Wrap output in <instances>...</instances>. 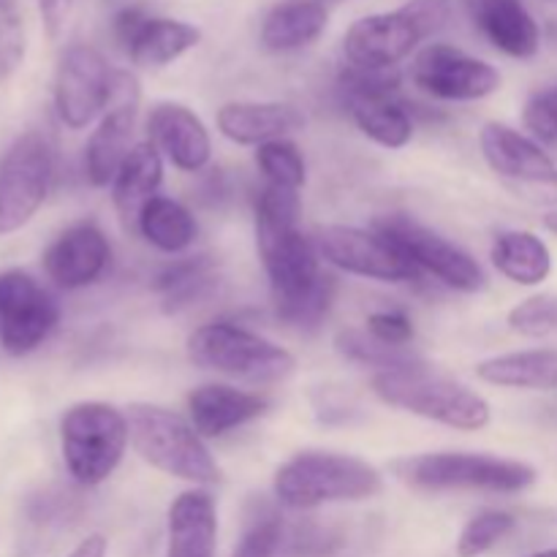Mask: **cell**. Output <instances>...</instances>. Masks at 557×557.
<instances>
[{
  "instance_id": "obj_1",
  "label": "cell",
  "mask_w": 557,
  "mask_h": 557,
  "mask_svg": "<svg viewBox=\"0 0 557 557\" xmlns=\"http://www.w3.org/2000/svg\"><path fill=\"white\" fill-rule=\"evenodd\" d=\"M299 218H302L299 190L264 185L256 196V248L270 277L272 299L297 297L324 275L315 243L305 237Z\"/></svg>"
},
{
  "instance_id": "obj_2",
  "label": "cell",
  "mask_w": 557,
  "mask_h": 557,
  "mask_svg": "<svg viewBox=\"0 0 557 557\" xmlns=\"http://www.w3.org/2000/svg\"><path fill=\"white\" fill-rule=\"evenodd\" d=\"M381 490L384 476L379 468L343 451H297L277 468L272 479L275 500L294 511L330 504H359L381 495Z\"/></svg>"
},
{
  "instance_id": "obj_3",
  "label": "cell",
  "mask_w": 557,
  "mask_h": 557,
  "mask_svg": "<svg viewBox=\"0 0 557 557\" xmlns=\"http://www.w3.org/2000/svg\"><path fill=\"white\" fill-rule=\"evenodd\" d=\"M451 0H408L400 9L368 14L343 36V58L351 69L395 71L419 44L438 36L451 22Z\"/></svg>"
},
{
  "instance_id": "obj_4",
  "label": "cell",
  "mask_w": 557,
  "mask_h": 557,
  "mask_svg": "<svg viewBox=\"0 0 557 557\" xmlns=\"http://www.w3.org/2000/svg\"><path fill=\"white\" fill-rule=\"evenodd\" d=\"M397 482L419 493H493L515 495L533 487L536 468L482 451H428L392 462Z\"/></svg>"
},
{
  "instance_id": "obj_5",
  "label": "cell",
  "mask_w": 557,
  "mask_h": 557,
  "mask_svg": "<svg viewBox=\"0 0 557 557\" xmlns=\"http://www.w3.org/2000/svg\"><path fill=\"white\" fill-rule=\"evenodd\" d=\"M131 430V446L136 455L166 476L190 482L194 487H210L221 482V466L205 438L194 430L190 419L152 403H134L125 411Z\"/></svg>"
},
{
  "instance_id": "obj_6",
  "label": "cell",
  "mask_w": 557,
  "mask_h": 557,
  "mask_svg": "<svg viewBox=\"0 0 557 557\" xmlns=\"http://www.w3.org/2000/svg\"><path fill=\"white\" fill-rule=\"evenodd\" d=\"M373 392L384 406L466 433L484 430L493 419V408L479 392L468 389L460 381L433 373L428 364L400 373H375Z\"/></svg>"
},
{
  "instance_id": "obj_7",
  "label": "cell",
  "mask_w": 557,
  "mask_h": 557,
  "mask_svg": "<svg viewBox=\"0 0 557 557\" xmlns=\"http://www.w3.org/2000/svg\"><path fill=\"white\" fill-rule=\"evenodd\" d=\"M128 444V417L112 403H76L60 417V451L65 471L82 487H98L107 482L123 462Z\"/></svg>"
},
{
  "instance_id": "obj_8",
  "label": "cell",
  "mask_w": 557,
  "mask_h": 557,
  "mask_svg": "<svg viewBox=\"0 0 557 557\" xmlns=\"http://www.w3.org/2000/svg\"><path fill=\"white\" fill-rule=\"evenodd\" d=\"M188 359L201 370H215L253 384H275L297 368L292 351L228 321H212L190 332Z\"/></svg>"
},
{
  "instance_id": "obj_9",
  "label": "cell",
  "mask_w": 557,
  "mask_h": 557,
  "mask_svg": "<svg viewBox=\"0 0 557 557\" xmlns=\"http://www.w3.org/2000/svg\"><path fill=\"white\" fill-rule=\"evenodd\" d=\"M373 228L392 239L419 272H428L444 286L462 294H476L487 286L482 264L468 250L419 223L417 218L406 215V212H389V215L375 218Z\"/></svg>"
},
{
  "instance_id": "obj_10",
  "label": "cell",
  "mask_w": 557,
  "mask_h": 557,
  "mask_svg": "<svg viewBox=\"0 0 557 557\" xmlns=\"http://www.w3.org/2000/svg\"><path fill=\"white\" fill-rule=\"evenodd\" d=\"M54 156L38 131H27L0 161V237L25 228L52 188Z\"/></svg>"
},
{
  "instance_id": "obj_11",
  "label": "cell",
  "mask_w": 557,
  "mask_h": 557,
  "mask_svg": "<svg viewBox=\"0 0 557 557\" xmlns=\"http://www.w3.org/2000/svg\"><path fill=\"white\" fill-rule=\"evenodd\" d=\"M479 147L487 166L517 196L549 205L557 201V166L547 150L522 131L504 123H487L479 134Z\"/></svg>"
},
{
  "instance_id": "obj_12",
  "label": "cell",
  "mask_w": 557,
  "mask_h": 557,
  "mask_svg": "<svg viewBox=\"0 0 557 557\" xmlns=\"http://www.w3.org/2000/svg\"><path fill=\"white\" fill-rule=\"evenodd\" d=\"M114 69L90 44H71L54 69V112L71 131H82L101 120L112 98Z\"/></svg>"
},
{
  "instance_id": "obj_13",
  "label": "cell",
  "mask_w": 557,
  "mask_h": 557,
  "mask_svg": "<svg viewBox=\"0 0 557 557\" xmlns=\"http://www.w3.org/2000/svg\"><path fill=\"white\" fill-rule=\"evenodd\" d=\"M313 243L321 259L348 275L379 283H411L422 277L413 261L375 228L324 226Z\"/></svg>"
},
{
  "instance_id": "obj_14",
  "label": "cell",
  "mask_w": 557,
  "mask_h": 557,
  "mask_svg": "<svg viewBox=\"0 0 557 557\" xmlns=\"http://www.w3.org/2000/svg\"><path fill=\"white\" fill-rule=\"evenodd\" d=\"M58 324V299L30 272L0 270V346L5 354H33Z\"/></svg>"
},
{
  "instance_id": "obj_15",
  "label": "cell",
  "mask_w": 557,
  "mask_h": 557,
  "mask_svg": "<svg viewBox=\"0 0 557 557\" xmlns=\"http://www.w3.org/2000/svg\"><path fill=\"white\" fill-rule=\"evenodd\" d=\"M139 103L141 87L136 74L125 69H114L112 98L107 103V112L101 114L85 145V174L96 188L112 185L123 161L134 150Z\"/></svg>"
},
{
  "instance_id": "obj_16",
  "label": "cell",
  "mask_w": 557,
  "mask_h": 557,
  "mask_svg": "<svg viewBox=\"0 0 557 557\" xmlns=\"http://www.w3.org/2000/svg\"><path fill=\"white\" fill-rule=\"evenodd\" d=\"M411 82L438 101H482L500 90V71L460 47L430 44L413 58Z\"/></svg>"
},
{
  "instance_id": "obj_17",
  "label": "cell",
  "mask_w": 557,
  "mask_h": 557,
  "mask_svg": "<svg viewBox=\"0 0 557 557\" xmlns=\"http://www.w3.org/2000/svg\"><path fill=\"white\" fill-rule=\"evenodd\" d=\"M112 264V245L107 234L90 221L69 226L44 250V272L63 292L96 286Z\"/></svg>"
},
{
  "instance_id": "obj_18",
  "label": "cell",
  "mask_w": 557,
  "mask_h": 557,
  "mask_svg": "<svg viewBox=\"0 0 557 557\" xmlns=\"http://www.w3.org/2000/svg\"><path fill=\"white\" fill-rule=\"evenodd\" d=\"M147 136L150 145L161 152L163 161L180 172H201L210 166L212 141L210 131L199 114L177 101H161L147 114Z\"/></svg>"
},
{
  "instance_id": "obj_19",
  "label": "cell",
  "mask_w": 557,
  "mask_h": 557,
  "mask_svg": "<svg viewBox=\"0 0 557 557\" xmlns=\"http://www.w3.org/2000/svg\"><path fill=\"white\" fill-rule=\"evenodd\" d=\"M270 403L264 395L228 384H201L188 395V419L205 441L223 438L232 430L264 417Z\"/></svg>"
},
{
  "instance_id": "obj_20",
  "label": "cell",
  "mask_w": 557,
  "mask_h": 557,
  "mask_svg": "<svg viewBox=\"0 0 557 557\" xmlns=\"http://www.w3.org/2000/svg\"><path fill=\"white\" fill-rule=\"evenodd\" d=\"M215 123L234 145L261 147L302 128L305 114L283 101H228L218 109Z\"/></svg>"
},
{
  "instance_id": "obj_21",
  "label": "cell",
  "mask_w": 557,
  "mask_h": 557,
  "mask_svg": "<svg viewBox=\"0 0 557 557\" xmlns=\"http://www.w3.org/2000/svg\"><path fill=\"white\" fill-rule=\"evenodd\" d=\"M473 22L498 52L515 60H531L542 49V27L522 0H473Z\"/></svg>"
},
{
  "instance_id": "obj_22",
  "label": "cell",
  "mask_w": 557,
  "mask_h": 557,
  "mask_svg": "<svg viewBox=\"0 0 557 557\" xmlns=\"http://www.w3.org/2000/svg\"><path fill=\"white\" fill-rule=\"evenodd\" d=\"M218 509L207 490L180 493L169 506L166 557H215Z\"/></svg>"
},
{
  "instance_id": "obj_23",
  "label": "cell",
  "mask_w": 557,
  "mask_h": 557,
  "mask_svg": "<svg viewBox=\"0 0 557 557\" xmlns=\"http://www.w3.org/2000/svg\"><path fill=\"white\" fill-rule=\"evenodd\" d=\"M326 25L330 11L324 0H281L261 20L259 38L270 52H299L319 41Z\"/></svg>"
},
{
  "instance_id": "obj_24",
  "label": "cell",
  "mask_w": 557,
  "mask_h": 557,
  "mask_svg": "<svg viewBox=\"0 0 557 557\" xmlns=\"http://www.w3.org/2000/svg\"><path fill=\"white\" fill-rule=\"evenodd\" d=\"M201 44V30L190 22L169 20V16H150L141 20L134 36L123 44L136 69H163L188 54Z\"/></svg>"
},
{
  "instance_id": "obj_25",
  "label": "cell",
  "mask_w": 557,
  "mask_h": 557,
  "mask_svg": "<svg viewBox=\"0 0 557 557\" xmlns=\"http://www.w3.org/2000/svg\"><path fill=\"white\" fill-rule=\"evenodd\" d=\"M163 183V156L150 141H139L120 166L112 183V205L125 228H136L139 212L156 199Z\"/></svg>"
},
{
  "instance_id": "obj_26",
  "label": "cell",
  "mask_w": 557,
  "mask_h": 557,
  "mask_svg": "<svg viewBox=\"0 0 557 557\" xmlns=\"http://www.w3.org/2000/svg\"><path fill=\"white\" fill-rule=\"evenodd\" d=\"M476 379L500 389L557 392V348H528L476 364Z\"/></svg>"
},
{
  "instance_id": "obj_27",
  "label": "cell",
  "mask_w": 557,
  "mask_h": 557,
  "mask_svg": "<svg viewBox=\"0 0 557 557\" xmlns=\"http://www.w3.org/2000/svg\"><path fill=\"white\" fill-rule=\"evenodd\" d=\"M493 267L517 286H542L553 275V253L539 234L525 228L500 232L490 248Z\"/></svg>"
},
{
  "instance_id": "obj_28",
  "label": "cell",
  "mask_w": 557,
  "mask_h": 557,
  "mask_svg": "<svg viewBox=\"0 0 557 557\" xmlns=\"http://www.w3.org/2000/svg\"><path fill=\"white\" fill-rule=\"evenodd\" d=\"M348 112L354 123L368 139L386 150H400L413 139V120L408 112L406 101H400L397 92H384V96H351Z\"/></svg>"
},
{
  "instance_id": "obj_29",
  "label": "cell",
  "mask_w": 557,
  "mask_h": 557,
  "mask_svg": "<svg viewBox=\"0 0 557 557\" xmlns=\"http://www.w3.org/2000/svg\"><path fill=\"white\" fill-rule=\"evenodd\" d=\"M215 286L218 270L210 256H194V259L174 261L152 283V288L161 294L163 313L169 315L183 313V310L205 302L207 297H212Z\"/></svg>"
},
{
  "instance_id": "obj_30",
  "label": "cell",
  "mask_w": 557,
  "mask_h": 557,
  "mask_svg": "<svg viewBox=\"0 0 557 557\" xmlns=\"http://www.w3.org/2000/svg\"><path fill=\"white\" fill-rule=\"evenodd\" d=\"M136 232L145 237L147 245H152L161 253H183L196 243L199 234V223H196L194 212L177 199L169 196H156L145 205L136 221Z\"/></svg>"
},
{
  "instance_id": "obj_31",
  "label": "cell",
  "mask_w": 557,
  "mask_h": 557,
  "mask_svg": "<svg viewBox=\"0 0 557 557\" xmlns=\"http://www.w3.org/2000/svg\"><path fill=\"white\" fill-rule=\"evenodd\" d=\"M335 348L348 362L375 368L379 373H400V370L424 368V359L411 346H389L370 335L368 330H341Z\"/></svg>"
},
{
  "instance_id": "obj_32",
  "label": "cell",
  "mask_w": 557,
  "mask_h": 557,
  "mask_svg": "<svg viewBox=\"0 0 557 557\" xmlns=\"http://www.w3.org/2000/svg\"><path fill=\"white\" fill-rule=\"evenodd\" d=\"M335 275L324 272L308 292L288 299H272V308H275V315L283 324L294 326V330H315V326L324 324L326 313H330L332 302H335Z\"/></svg>"
},
{
  "instance_id": "obj_33",
  "label": "cell",
  "mask_w": 557,
  "mask_h": 557,
  "mask_svg": "<svg viewBox=\"0 0 557 557\" xmlns=\"http://www.w3.org/2000/svg\"><path fill=\"white\" fill-rule=\"evenodd\" d=\"M256 166L264 174L267 185H277V188L302 190L305 180H308L302 150L288 139H275L256 147Z\"/></svg>"
},
{
  "instance_id": "obj_34",
  "label": "cell",
  "mask_w": 557,
  "mask_h": 557,
  "mask_svg": "<svg viewBox=\"0 0 557 557\" xmlns=\"http://www.w3.org/2000/svg\"><path fill=\"white\" fill-rule=\"evenodd\" d=\"M517 528L515 515L498 509L479 511L476 517L466 522L457 539V557H482L487 555L495 544L504 542Z\"/></svg>"
},
{
  "instance_id": "obj_35",
  "label": "cell",
  "mask_w": 557,
  "mask_h": 557,
  "mask_svg": "<svg viewBox=\"0 0 557 557\" xmlns=\"http://www.w3.org/2000/svg\"><path fill=\"white\" fill-rule=\"evenodd\" d=\"M509 330L522 337H547L557 330L555 294H533L509 310Z\"/></svg>"
},
{
  "instance_id": "obj_36",
  "label": "cell",
  "mask_w": 557,
  "mask_h": 557,
  "mask_svg": "<svg viewBox=\"0 0 557 557\" xmlns=\"http://www.w3.org/2000/svg\"><path fill=\"white\" fill-rule=\"evenodd\" d=\"M25 25L16 0H0V85L16 74L25 60Z\"/></svg>"
},
{
  "instance_id": "obj_37",
  "label": "cell",
  "mask_w": 557,
  "mask_h": 557,
  "mask_svg": "<svg viewBox=\"0 0 557 557\" xmlns=\"http://www.w3.org/2000/svg\"><path fill=\"white\" fill-rule=\"evenodd\" d=\"M522 125L528 136L542 147L557 145V85L533 92L522 109Z\"/></svg>"
},
{
  "instance_id": "obj_38",
  "label": "cell",
  "mask_w": 557,
  "mask_h": 557,
  "mask_svg": "<svg viewBox=\"0 0 557 557\" xmlns=\"http://www.w3.org/2000/svg\"><path fill=\"white\" fill-rule=\"evenodd\" d=\"M281 517L264 515L245 528L243 539H239V544L234 547L232 557H275L277 547H281Z\"/></svg>"
},
{
  "instance_id": "obj_39",
  "label": "cell",
  "mask_w": 557,
  "mask_h": 557,
  "mask_svg": "<svg viewBox=\"0 0 557 557\" xmlns=\"http://www.w3.org/2000/svg\"><path fill=\"white\" fill-rule=\"evenodd\" d=\"M364 330L379 341L389 343V346H411L413 341V321L403 310H379L370 313L364 321Z\"/></svg>"
},
{
  "instance_id": "obj_40",
  "label": "cell",
  "mask_w": 557,
  "mask_h": 557,
  "mask_svg": "<svg viewBox=\"0 0 557 557\" xmlns=\"http://www.w3.org/2000/svg\"><path fill=\"white\" fill-rule=\"evenodd\" d=\"M38 14H41V25L49 38H58L63 33L65 22H69L71 11H74L76 0H36Z\"/></svg>"
},
{
  "instance_id": "obj_41",
  "label": "cell",
  "mask_w": 557,
  "mask_h": 557,
  "mask_svg": "<svg viewBox=\"0 0 557 557\" xmlns=\"http://www.w3.org/2000/svg\"><path fill=\"white\" fill-rule=\"evenodd\" d=\"M107 553H109L107 536H101V533H90V536L82 539V542L76 544V547L65 557H107Z\"/></svg>"
},
{
  "instance_id": "obj_42",
  "label": "cell",
  "mask_w": 557,
  "mask_h": 557,
  "mask_svg": "<svg viewBox=\"0 0 557 557\" xmlns=\"http://www.w3.org/2000/svg\"><path fill=\"white\" fill-rule=\"evenodd\" d=\"M544 226H547L553 234H557V210L547 212V215H544Z\"/></svg>"
},
{
  "instance_id": "obj_43",
  "label": "cell",
  "mask_w": 557,
  "mask_h": 557,
  "mask_svg": "<svg viewBox=\"0 0 557 557\" xmlns=\"http://www.w3.org/2000/svg\"><path fill=\"white\" fill-rule=\"evenodd\" d=\"M525 557H557V547H549V549H539V553H533V555H525Z\"/></svg>"
},
{
  "instance_id": "obj_44",
  "label": "cell",
  "mask_w": 557,
  "mask_h": 557,
  "mask_svg": "<svg viewBox=\"0 0 557 557\" xmlns=\"http://www.w3.org/2000/svg\"><path fill=\"white\" fill-rule=\"evenodd\" d=\"M553 3H557V0H553Z\"/></svg>"
}]
</instances>
